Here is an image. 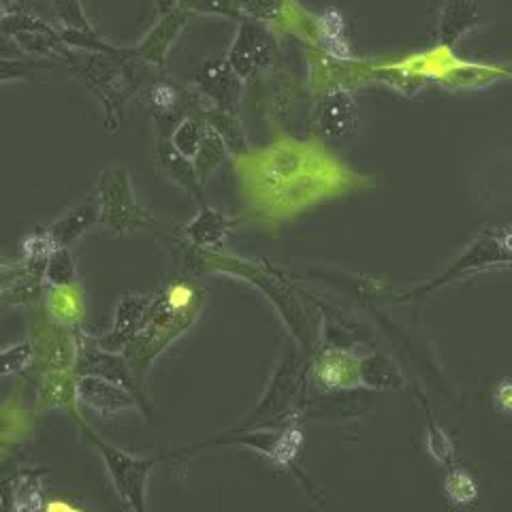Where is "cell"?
<instances>
[{"label":"cell","mask_w":512,"mask_h":512,"mask_svg":"<svg viewBox=\"0 0 512 512\" xmlns=\"http://www.w3.org/2000/svg\"><path fill=\"white\" fill-rule=\"evenodd\" d=\"M64 67L101 103L107 133L118 131L124 105L139 94L141 86L146 84L148 71L152 69L128 52V47H116L111 52L73 50Z\"/></svg>","instance_id":"1"},{"label":"cell","mask_w":512,"mask_h":512,"mask_svg":"<svg viewBox=\"0 0 512 512\" xmlns=\"http://www.w3.org/2000/svg\"><path fill=\"white\" fill-rule=\"evenodd\" d=\"M197 291L199 288L190 282H173L163 293L152 295L141 331L122 352L139 380L146 376L148 365L158 352L167 348L175 335H180L190 325V320L195 318L199 306Z\"/></svg>","instance_id":"2"},{"label":"cell","mask_w":512,"mask_h":512,"mask_svg":"<svg viewBox=\"0 0 512 512\" xmlns=\"http://www.w3.org/2000/svg\"><path fill=\"white\" fill-rule=\"evenodd\" d=\"M75 425L82 429V434L96 448V453L101 455L105 468L109 472L111 483H114L124 506L128 510H135V512L146 510L148 508V500H146L148 498V480H150V472L154 468V459L135 457L128 451H124V448L103 440L82 419V416H77Z\"/></svg>","instance_id":"3"},{"label":"cell","mask_w":512,"mask_h":512,"mask_svg":"<svg viewBox=\"0 0 512 512\" xmlns=\"http://www.w3.org/2000/svg\"><path fill=\"white\" fill-rule=\"evenodd\" d=\"M101 205V222L109 235L128 237L141 229H152L156 220L137 203L131 173L124 167H109L96 182Z\"/></svg>","instance_id":"4"},{"label":"cell","mask_w":512,"mask_h":512,"mask_svg":"<svg viewBox=\"0 0 512 512\" xmlns=\"http://www.w3.org/2000/svg\"><path fill=\"white\" fill-rule=\"evenodd\" d=\"M75 340H77L75 363H73L75 376H99V378L116 382L137 399L139 408L143 412H150L146 397L141 393V380L137 378L131 363H128V359L122 355V352H114L99 346L96 338L86 335L82 327L75 329Z\"/></svg>","instance_id":"5"},{"label":"cell","mask_w":512,"mask_h":512,"mask_svg":"<svg viewBox=\"0 0 512 512\" xmlns=\"http://www.w3.org/2000/svg\"><path fill=\"white\" fill-rule=\"evenodd\" d=\"M0 32L7 35L18 50L30 58H43L58 64H67L73 50L62 41L58 24L24 11H13L0 15Z\"/></svg>","instance_id":"6"},{"label":"cell","mask_w":512,"mask_h":512,"mask_svg":"<svg viewBox=\"0 0 512 512\" xmlns=\"http://www.w3.org/2000/svg\"><path fill=\"white\" fill-rule=\"evenodd\" d=\"M276 54V41L271 32L250 18H242V26L237 30V37L231 45L227 62L237 73L239 79H248L256 71L265 69Z\"/></svg>","instance_id":"7"},{"label":"cell","mask_w":512,"mask_h":512,"mask_svg":"<svg viewBox=\"0 0 512 512\" xmlns=\"http://www.w3.org/2000/svg\"><path fill=\"white\" fill-rule=\"evenodd\" d=\"M188 15L190 13L184 11L182 7L160 13L158 22L148 30V35L143 37L137 45L128 47V52H131L137 60L146 62L148 67L163 73L167 64V54L171 50V45L178 41L182 30L186 28Z\"/></svg>","instance_id":"8"},{"label":"cell","mask_w":512,"mask_h":512,"mask_svg":"<svg viewBox=\"0 0 512 512\" xmlns=\"http://www.w3.org/2000/svg\"><path fill=\"white\" fill-rule=\"evenodd\" d=\"M32 350H35V361H32V370L39 374L50 370H73L75 363V329L58 323L52 318V323L39 329L35 333Z\"/></svg>","instance_id":"9"},{"label":"cell","mask_w":512,"mask_h":512,"mask_svg":"<svg viewBox=\"0 0 512 512\" xmlns=\"http://www.w3.org/2000/svg\"><path fill=\"white\" fill-rule=\"evenodd\" d=\"M139 96L160 126L180 122L188 114V109L197 107L188 90L169 82L165 77H158L148 84H143Z\"/></svg>","instance_id":"10"},{"label":"cell","mask_w":512,"mask_h":512,"mask_svg":"<svg viewBox=\"0 0 512 512\" xmlns=\"http://www.w3.org/2000/svg\"><path fill=\"white\" fill-rule=\"evenodd\" d=\"M150 301H152V295H135V293L122 295V299L118 301L111 329L105 335H101V338H96L99 346L114 352H124V348L131 344L137 338V333L141 331L143 318H146L150 308Z\"/></svg>","instance_id":"11"},{"label":"cell","mask_w":512,"mask_h":512,"mask_svg":"<svg viewBox=\"0 0 512 512\" xmlns=\"http://www.w3.org/2000/svg\"><path fill=\"white\" fill-rule=\"evenodd\" d=\"M77 402L103 416L139 408L137 399L124 387L99 376H77Z\"/></svg>","instance_id":"12"},{"label":"cell","mask_w":512,"mask_h":512,"mask_svg":"<svg viewBox=\"0 0 512 512\" xmlns=\"http://www.w3.org/2000/svg\"><path fill=\"white\" fill-rule=\"evenodd\" d=\"M192 84H195L207 99L214 101L218 109L233 111L235 114L239 96V77L227 60H214L203 64V67L192 75Z\"/></svg>","instance_id":"13"},{"label":"cell","mask_w":512,"mask_h":512,"mask_svg":"<svg viewBox=\"0 0 512 512\" xmlns=\"http://www.w3.org/2000/svg\"><path fill=\"white\" fill-rule=\"evenodd\" d=\"M101 222V205L96 192L88 195L84 201H79L75 207L67 214H62L56 222H52L47 231H50V237L54 246H67L73 248L79 239H82L86 233H90L96 224Z\"/></svg>","instance_id":"14"},{"label":"cell","mask_w":512,"mask_h":512,"mask_svg":"<svg viewBox=\"0 0 512 512\" xmlns=\"http://www.w3.org/2000/svg\"><path fill=\"white\" fill-rule=\"evenodd\" d=\"M77 406V376L73 370H50L41 374L37 384L39 410H62L71 414L75 421L79 416Z\"/></svg>","instance_id":"15"},{"label":"cell","mask_w":512,"mask_h":512,"mask_svg":"<svg viewBox=\"0 0 512 512\" xmlns=\"http://www.w3.org/2000/svg\"><path fill=\"white\" fill-rule=\"evenodd\" d=\"M357 124V103L348 92H333L320 103L316 131L327 139H346Z\"/></svg>","instance_id":"16"},{"label":"cell","mask_w":512,"mask_h":512,"mask_svg":"<svg viewBox=\"0 0 512 512\" xmlns=\"http://www.w3.org/2000/svg\"><path fill=\"white\" fill-rule=\"evenodd\" d=\"M156 163L175 184H180L184 190H188L190 195H195L199 201L203 199L201 178L195 169V163H192V158L175 150L171 146V141L165 137H160L156 143Z\"/></svg>","instance_id":"17"},{"label":"cell","mask_w":512,"mask_h":512,"mask_svg":"<svg viewBox=\"0 0 512 512\" xmlns=\"http://www.w3.org/2000/svg\"><path fill=\"white\" fill-rule=\"evenodd\" d=\"M229 229H231V222L227 216L212 210V207L203 205L201 212L182 229V237L192 246L205 250V248L220 246L224 239H227Z\"/></svg>","instance_id":"18"},{"label":"cell","mask_w":512,"mask_h":512,"mask_svg":"<svg viewBox=\"0 0 512 512\" xmlns=\"http://www.w3.org/2000/svg\"><path fill=\"white\" fill-rule=\"evenodd\" d=\"M58 62L43 58H24V56H0V84L28 82L45 84L52 79V69Z\"/></svg>","instance_id":"19"},{"label":"cell","mask_w":512,"mask_h":512,"mask_svg":"<svg viewBox=\"0 0 512 512\" xmlns=\"http://www.w3.org/2000/svg\"><path fill=\"white\" fill-rule=\"evenodd\" d=\"M45 265H30L26 263L24 274L15 280L7 291L0 295V306L11 308H26L35 303L45 293Z\"/></svg>","instance_id":"20"},{"label":"cell","mask_w":512,"mask_h":512,"mask_svg":"<svg viewBox=\"0 0 512 512\" xmlns=\"http://www.w3.org/2000/svg\"><path fill=\"white\" fill-rule=\"evenodd\" d=\"M43 470L24 468L11 476V510H43L45 478Z\"/></svg>","instance_id":"21"},{"label":"cell","mask_w":512,"mask_h":512,"mask_svg":"<svg viewBox=\"0 0 512 512\" xmlns=\"http://www.w3.org/2000/svg\"><path fill=\"white\" fill-rule=\"evenodd\" d=\"M50 314L58 323L67 327H82L84 301L77 293V286H50Z\"/></svg>","instance_id":"22"},{"label":"cell","mask_w":512,"mask_h":512,"mask_svg":"<svg viewBox=\"0 0 512 512\" xmlns=\"http://www.w3.org/2000/svg\"><path fill=\"white\" fill-rule=\"evenodd\" d=\"M201 114H203V120L220 135L227 150H231L237 156L246 154V139L242 133V126H239L233 111H224V109L214 107V109H203Z\"/></svg>","instance_id":"23"},{"label":"cell","mask_w":512,"mask_h":512,"mask_svg":"<svg viewBox=\"0 0 512 512\" xmlns=\"http://www.w3.org/2000/svg\"><path fill=\"white\" fill-rule=\"evenodd\" d=\"M77 282V263L73 250L67 246H54L45 263V284L47 286H75Z\"/></svg>","instance_id":"24"},{"label":"cell","mask_w":512,"mask_h":512,"mask_svg":"<svg viewBox=\"0 0 512 512\" xmlns=\"http://www.w3.org/2000/svg\"><path fill=\"white\" fill-rule=\"evenodd\" d=\"M224 154H227V146H224V141L220 139V135L214 131V128L205 122V135L201 141V148H199L197 156L192 158V163H195V169L199 173L201 182L220 165Z\"/></svg>","instance_id":"25"},{"label":"cell","mask_w":512,"mask_h":512,"mask_svg":"<svg viewBox=\"0 0 512 512\" xmlns=\"http://www.w3.org/2000/svg\"><path fill=\"white\" fill-rule=\"evenodd\" d=\"M205 135V120L184 116L173 128L171 146L188 158H195Z\"/></svg>","instance_id":"26"},{"label":"cell","mask_w":512,"mask_h":512,"mask_svg":"<svg viewBox=\"0 0 512 512\" xmlns=\"http://www.w3.org/2000/svg\"><path fill=\"white\" fill-rule=\"evenodd\" d=\"M32 361H35V350H32L30 340L3 348L0 350V378L28 374L32 370Z\"/></svg>","instance_id":"27"},{"label":"cell","mask_w":512,"mask_h":512,"mask_svg":"<svg viewBox=\"0 0 512 512\" xmlns=\"http://www.w3.org/2000/svg\"><path fill=\"white\" fill-rule=\"evenodd\" d=\"M476 18L474 5H466V3H448L446 11L442 13V32L446 41H455L463 30L470 28V24Z\"/></svg>","instance_id":"28"},{"label":"cell","mask_w":512,"mask_h":512,"mask_svg":"<svg viewBox=\"0 0 512 512\" xmlns=\"http://www.w3.org/2000/svg\"><path fill=\"white\" fill-rule=\"evenodd\" d=\"M444 493L455 506H468L478 498V487L468 472L457 470L448 474L444 483Z\"/></svg>","instance_id":"29"},{"label":"cell","mask_w":512,"mask_h":512,"mask_svg":"<svg viewBox=\"0 0 512 512\" xmlns=\"http://www.w3.org/2000/svg\"><path fill=\"white\" fill-rule=\"evenodd\" d=\"M56 24L60 28H77V30H90L92 24L86 18V11L82 7V0H50Z\"/></svg>","instance_id":"30"},{"label":"cell","mask_w":512,"mask_h":512,"mask_svg":"<svg viewBox=\"0 0 512 512\" xmlns=\"http://www.w3.org/2000/svg\"><path fill=\"white\" fill-rule=\"evenodd\" d=\"M242 18H250L256 22L278 20L284 13L286 0H233Z\"/></svg>","instance_id":"31"},{"label":"cell","mask_w":512,"mask_h":512,"mask_svg":"<svg viewBox=\"0 0 512 512\" xmlns=\"http://www.w3.org/2000/svg\"><path fill=\"white\" fill-rule=\"evenodd\" d=\"M178 7H182L188 13L222 15V18L242 20V13L237 11L233 0H178Z\"/></svg>","instance_id":"32"},{"label":"cell","mask_w":512,"mask_h":512,"mask_svg":"<svg viewBox=\"0 0 512 512\" xmlns=\"http://www.w3.org/2000/svg\"><path fill=\"white\" fill-rule=\"evenodd\" d=\"M429 448H431V455L436 459H440L442 463L448 461V457L453 455V446L448 442V438L442 434L438 427H431L429 429Z\"/></svg>","instance_id":"33"},{"label":"cell","mask_w":512,"mask_h":512,"mask_svg":"<svg viewBox=\"0 0 512 512\" xmlns=\"http://www.w3.org/2000/svg\"><path fill=\"white\" fill-rule=\"evenodd\" d=\"M24 269V261H0V295L24 274Z\"/></svg>","instance_id":"34"},{"label":"cell","mask_w":512,"mask_h":512,"mask_svg":"<svg viewBox=\"0 0 512 512\" xmlns=\"http://www.w3.org/2000/svg\"><path fill=\"white\" fill-rule=\"evenodd\" d=\"M495 406H498L502 412L512 414V380H504L498 384V389L493 393Z\"/></svg>","instance_id":"35"},{"label":"cell","mask_w":512,"mask_h":512,"mask_svg":"<svg viewBox=\"0 0 512 512\" xmlns=\"http://www.w3.org/2000/svg\"><path fill=\"white\" fill-rule=\"evenodd\" d=\"M13 11H20L18 0H0V15L13 13Z\"/></svg>","instance_id":"36"},{"label":"cell","mask_w":512,"mask_h":512,"mask_svg":"<svg viewBox=\"0 0 512 512\" xmlns=\"http://www.w3.org/2000/svg\"><path fill=\"white\" fill-rule=\"evenodd\" d=\"M154 5L158 9V13H165L169 9H175L178 7V0H154Z\"/></svg>","instance_id":"37"},{"label":"cell","mask_w":512,"mask_h":512,"mask_svg":"<svg viewBox=\"0 0 512 512\" xmlns=\"http://www.w3.org/2000/svg\"><path fill=\"white\" fill-rule=\"evenodd\" d=\"M7 448H9V442L0 436V451H7Z\"/></svg>","instance_id":"38"}]
</instances>
